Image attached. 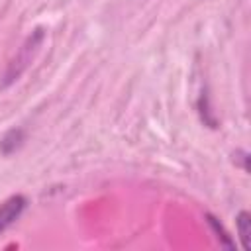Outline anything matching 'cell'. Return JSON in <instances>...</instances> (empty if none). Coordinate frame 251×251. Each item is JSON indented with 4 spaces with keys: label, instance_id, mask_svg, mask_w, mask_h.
<instances>
[{
    "label": "cell",
    "instance_id": "obj_3",
    "mask_svg": "<svg viewBox=\"0 0 251 251\" xmlns=\"http://www.w3.org/2000/svg\"><path fill=\"white\" fill-rule=\"evenodd\" d=\"M235 226H237V235H239L241 247L245 251H249L251 249V214L241 210L235 218Z\"/></svg>",
    "mask_w": 251,
    "mask_h": 251
},
{
    "label": "cell",
    "instance_id": "obj_1",
    "mask_svg": "<svg viewBox=\"0 0 251 251\" xmlns=\"http://www.w3.org/2000/svg\"><path fill=\"white\" fill-rule=\"evenodd\" d=\"M41 39H43V31H41V29H35V33L27 37V41H25V43H24V47L20 49L18 57L10 63V67H8V71H6L4 86H6V84H10V82H14V80L24 73V69L31 63L33 53H35V51H37V47L41 45Z\"/></svg>",
    "mask_w": 251,
    "mask_h": 251
},
{
    "label": "cell",
    "instance_id": "obj_5",
    "mask_svg": "<svg viewBox=\"0 0 251 251\" xmlns=\"http://www.w3.org/2000/svg\"><path fill=\"white\" fill-rule=\"evenodd\" d=\"M206 218H208L210 226H212V227L216 229V233H218V239H220V241H222V243H224L226 247H233V243L229 241V237H227V233L224 231V227H222V226H220V224L216 222V218H212V216H206Z\"/></svg>",
    "mask_w": 251,
    "mask_h": 251
},
{
    "label": "cell",
    "instance_id": "obj_2",
    "mask_svg": "<svg viewBox=\"0 0 251 251\" xmlns=\"http://www.w3.org/2000/svg\"><path fill=\"white\" fill-rule=\"evenodd\" d=\"M25 204H27V200H25V196H22V194H14V196L6 198V200L0 204V233H2L4 229H8V227L22 216Z\"/></svg>",
    "mask_w": 251,
    "mask_h": 251
},
{
    "label": "cell",
    "instance_id": "obj_4",
    "mask_svg": "<svg viewBox=\"0 0 251 251\" xmlns=\"http://www.w3.org/2000/svg\"><path fill=\"white\" fill-rule=\"evenodd\" d=\"M24 141V131L22 129H10L2 139H0V151L4 155H10L14 153Z\"/></svg>",
    "mask_w": 251,
    "mask_h": 251
}]
</instances>
